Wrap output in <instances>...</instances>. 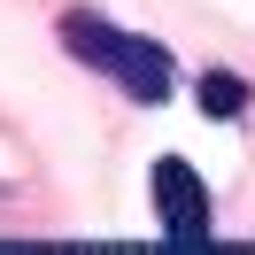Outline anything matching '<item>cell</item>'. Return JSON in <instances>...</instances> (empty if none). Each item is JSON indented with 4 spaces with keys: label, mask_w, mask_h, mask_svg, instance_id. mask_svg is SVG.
<instances>
[{
    "label": "cell",
    "mask_w": 255,
    "mask_h": 255,
    "mask_svg": "<svg viewBox=\"0 0 255 255\" xmlns=\"http://www.w3.org/2000/svg\"><path fill=\"white\" fill-rule=\"evenodd\" d=\"M54 39H62V54L78 70H93L101 85H116V93L139 101V109H162V101L178 93V54L162 47V39H147V31H124V23L101 16V8H62Z\"/></svg>",
    "instance_id": "6da1fadb"
},
{
    "label": "cell",
    "mask_w": 255,
    "mask_h": 255,
    "mask_svg": "<svg viewBox=\"0 0 255 255\" xmlns=\"http://www.w3.org/2000/svg\"><path fill=\"white\" fill-rule=\"evenodd\" d=\"M147 193H155V224L170 248H209V232H217V217H209V178L193 170L186 155H162L155 178H147Z\"/></svg>",
    "instance_id": "7a4b0ae2"
},
{
    "label": "cell",
    "mask_w": 255,
    "mask_h": 255,
    "mask_svg": "<svg viewBox=\"0 0 255 255\" xmlns=\"http://www.w3.org/2000/svg\"><path fill=\"white\" fill-rule=\"evenodd\" d=\"M193 85H201V93H193V101H201V116H217V124L248 116V101H255V85L240 78V70H201Z\"/></svg>",
    "instance_id": "3957f363"
}]
</instances>
